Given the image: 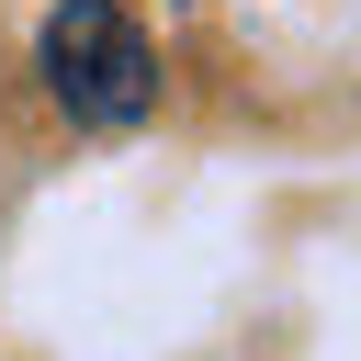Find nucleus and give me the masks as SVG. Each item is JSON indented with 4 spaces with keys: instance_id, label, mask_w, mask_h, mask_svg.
Returning a JSON list of instances; mask_svg holds the SVG:
<instances>
[{
    "instance_id": "obj_1",
    "label": "nucleus",
    "mask_w": 361,
    "mask_h": 361,
    "mask_svg": "<svg viewBox=\"0 0 361 361\" xmlns=\"http://www.w3.org/2000/svg\"><path fill=\"white\" fill-rule=\"evenodd\" d=\"M34 68H45L56 113L90 124V135L147 124V102H158V45H147L135 11H113V0H56L45 34H34Z\"/></svg>"
}]
</instances>
